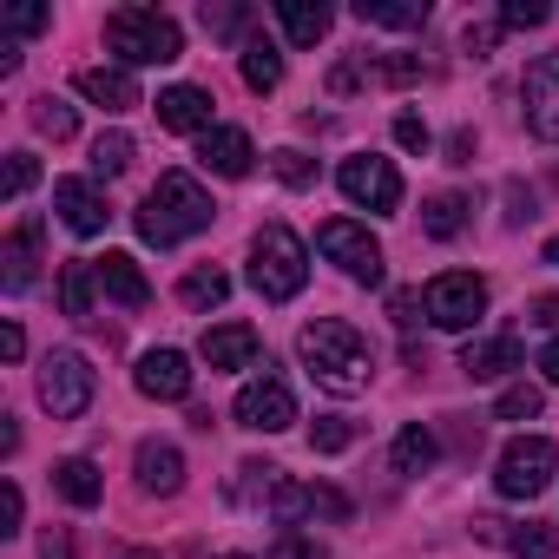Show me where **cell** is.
<instances>
[{"label": "cell", "mask_w": 559, "mask_h": 559, "mask_svg": "<svg viewBox=\"0 0 559 559\" xmlns=\"http://www.w3.org/2000/svg\"><path fill=\"white\" fill-rule=\"evenodd\" d=\"M297 356H304V369L317 376V389H330V395H362L369 376H376V349H369V336H362L356 323H343V317H317V323H304Z\"/></svg>", "instance_id": "cell-1"}, {"label": "cell", "mask_w": 559, "mask_h": 559, "mask_svg": "<svg viewBox=\"0 0 559 559\" xmlns=\"http://www.w3.org/2000/svg\"><path fill=\"white\" fill-rule=\"evenodd\" d=\"M211 217H217L211 191H204L191 171H165V178L145 191V204H139V237L158 243V250H171V243L211 230Z\"/></svg>", "instance_id": "cell-2"}, {"label": "cell", "mask_w": 559, "mask_h": 559, "mask_svg": "<svg viewBox=\"0 0 559 559\" xmlns=\"http://www.w3.org/2000/svg\"><path fill=\"white\" fill-rule=\"evenodd\" d=\"M310 284V257H304V237L290 224H263L250 237V290L263 304H290L297 290Z\"/></svg>", "instance_id": "cell-3"}, {"label": "cell", "mask_w": 559, "mask_h": 559, "mask_svg": "<svg viewBox=\"0 0 559 559\" xmlns=\"http://www.w3.org/2000/svg\"><path fill=\"white\" fill-rule=\"evenodd\" d=\"M106 47L126 67H171L185 53V34L158 8H119V14H106Z\"/></svg>", "instance_id": "cell-4"}, {"label": "cell", "mask_w": 559, "mask_h": 559, "mask_svg": "<svg viewBox=\"0 0 559 559\" xmlns=\"http://www.w3.org/2000/svg\"><path fill=\"white\" fill-rule=\"evenodd\" d=\"M421 310H428V323H435V330L467 336V330L487 317V284H480L474 270H441L435 284L421 290Z\"/></svg>", "instance_id": "cell-5"}, {"label": "cell", "mask_w": 559, "mask_h": 559, "mask_svg": "<svg viewBox=\"0 0 559 559\" xmlns=\"http://www.w3.org/2000/svg\"><path fill=\"white\" fill-rule=\"evenodd\" d=\"M93 389H99V376H93V362L80 349H53L40 362V402H47L53 421H80L93 408Z\"/></svg>", "instance_id": "cell-6"}, {"label": "cell", "mask_w": 559, "mask_h": 559, "mask_svg": "<svg viewBox=\"0 0 559 559\" xmlns=\"http://www.w3.org/2000/svg\"><path fill=\"white\" fill-rule=\"evenodd\" d=\"M552 474H559V448H552L546 435H520V441L500 448V474H493V487H500L507 500H533V493L552 487Z\"/></svg>", "instance_id": "cell-7"}, {"label": "cell", "mask_w": 559, "mask_h": 559, "mask_svg": "<svg viewBox=\"0 0 559 559\" xmlns=\"http://www.w3.org/2000/svg\"><path fill=\"white\" fill-rule=\"evenodd\" d=\"M317 250H323L343 276H356V284H382V243L369 237V224H356V217H330V224L317 230Z\"/></svg>", "instance_id": "cell-8"}, {"label": "cell", "mask_w": 559, "mask_h": 559, "mask_svg": "<svg viewBox=\"0 0 559 559\" xmlns=\"http://www.w3.org/2000/svg\"><path fill=\"white\" fill-rule=\"evenodd\" d=\"M237 421H243L250 435H284V428L297 421V395H290V382L276 376L270 362H263V376H250V382L237 389Z\"/></svg>", "instance_id": "cell-9"}, {"label": "cell", "mask_w": 559, "mask_h": 559, "mask_svg": "<svg viewBox=\"0 0 559 559\" xmlns=\"http://www.w3.org/2000/svg\"><path fill=\"white\" fill-rule=\"evenodd\" d=\"M336 185H343V198H349L356 211H395V204H402V171H395L389 158H376V152L343 158Z\"/></svg>", "instance_id": "cell-10"}, {"label": "cell", "mask_w": 559, "mask_h": 559, "mask_svg": "<svg viewBox=\"0 0 559 559\" xmlns=\"http://www.w3.org/2000/svg\"><path fill=\"white\" fill-rule=\"evenodd\" d=\"M520 106H526V132L559 145V53H539L520 80Z\"/></svg>", "instance_id": "cell-11"}, {"label": "cell", "mask_w": 559, "mask_h": 559, "mask_svg": "<svg viewBox=\"0 0 559 559\" xmlns=\"http://www.w3.org/2000/svg\"><path fill=\"white\" fill-rule=\"evenodd\" d=\"M53 211H60V224H67L73 237H99V230L112 224V211H106V198H99L93 178H60V185H53Z\"/></svg>", "instance_id": "cell-12"}, {"label": "cell", "mask_w": 559, "mask_h": 559, "mask_svg": "<svg viewBox=\"0 0 559 559\" xmlns=\"http://www.w3.org/2000/svg\"><path fill=\"white\" fill-rule=\"evenodd\" d=\"M132 382H139V395H152V402H185V395H191V362H185L178 349H145L139 369H132Z\"/></svg>", "instance_id": "cell-13"}, {"label": "cell", "mask_w": 559, "mask_h": 559, "mask_svg": "<svg viewBox=\"0 0 559 559\" xmlns=\"http://www.w3.org/2000/svg\"><path fill=\"white\" fill-rule=\"evenodd\" d=\"M73 93L93 99L99 112H132V106H139V80H132V67H80V73H73Z\"/></svg>", "instance_id": "cell-14"}, {"label": "cell", "mask_w": 559, "mask_h": 559, "mask_svg": "<svg viewBox=\"0 0 559 559\" xmlns=\"http://www.w3.org/2000/svg\"><path fill=\"white\" fill-rule=\"evenodd\" d=\"M93 270H99V290H106L112 304H126V310H145V304H152V284H145L139 257H126V250H106V257H93Z\"/></svg>", "instance_id": "cell-15"}, {"label": "cell", "mask_w": 559, "mask_h": 559, "mask_svg": "<svg viewBox=\"0 0 559 559\" xmlns=\"http://www.w3.org/2000/svg\"><path fill=\"white\" fill-rule=\"evenodd\" d=\"M250 132H237V126H211L204 139H198V165L211 171V178H243L250 171Z\"/></svg>", "instance_id": "cell-16"}, {"label": "cell", "mask_w": 559, "mask_h": 559, "mask_svg": "<svg viewBox=\"0 0 559 559\" xmlns=\"http://www.w3.org/2000/svg\"><path fill=\"white\" fill-rule=\"evenodd\" d=\"M198 356H204L211 369H250V362L263 356V336H257L250 323H217V330H204Z\"/></svg>", "instance_id": "cell-17"}, {"label": "cell", "mask_w": 559, "mask_h": 559, "mask_svg": "<svg viewBox=\"0 0 559 559\" xmlns=\"http://www.w3.org/2000/svg\"><path fill=\"white\" fill-rule=\"evenodd\" d=\"M158 126L165 132H211V93L204 86H165L158 93Z\"/></svg>", "instance_id": "cell-18"}, {"label": "cell", "mask_w": 559, "mask_h": 559, "mask_svg": "<svg viewBox=\"0 0 559 559\" xmlns=\"http://www.w3.org/2000/svg\"><path fill=\"white\" fill-rule=\"evenodd\" d=\"M132 474H139L145 493H178V487H185V454H178L171 441H139Z\"/></svg>", "instance_id": "cell-19"}, {"label": "cell", "mask_w": 559, "mask_h": 559, "mask_svg": "<svg viewBox=\"0 0 559 559\" xmlns=\"http://www.w3.org/2000/svg\"><path fill=\"white\" fill-rule=\"evenodd\" d=\"M0 263H8V270H0V284H8L14 297H21V290H34V263H40V217H27L8 243H0Z\"/></svg>", "instance_id": "cell-20"}, {"label": "cell", "mask_w": 559, "mask_h": 559, "mask_svg": "<svg viewBox=\"0 0 559 559\" xmlns=\"http://www.w3.org/2000/svg\"><path fill=\"white\" fill-rule=\"evenodd\" d=\"M461 369H467L474 382H500L507 369H520V336H474V343L461 349Z\"/></svg>", "instance_id": "cell-21"}, {"label": "cell", "mask_w": 559, "mask_h": 559, "mask_svg": "<svg viewBox=\"0 0 559 559\" xmlns=\"http://www.w3.org/2000/svg\"><path fill=\"white\" fill-rule=\"evenodd\" d=\"M276 21H284V34H290V47H317L323 34H330V8L323 0H276Z\"/></svg>", "instance_id": "cell-22"}, {"label": "cell", "mask_w": 559, "mask_h": 559, "mask_svg": "<svg viewBox=\"0 0 559 559\" xmlns=\"http://www.w3.org/2000/svg\"><path fill=\"white\" fill-rule=\"evenodd\" d=\"M53 487H60L73 507H99V500H106V480H99V467H93L86 454H67V461L53 467Z\"/></svg>", "instance_id": "cell-23"}, {"label": "cell", "mask_w": 559, "mask_h": 559, "mask_svg": "<svg viewBox=\"0 0 559 559\" xmlns=\"http://www.w3.org/2000/svg\"><path fill=\"white\" fill-rule=\"evenodd\" d=\"M356 21L408 34V27H428V0H356Z\"/></svg>", "instance_id": "cell-24"}, {"label": "cell", "mask_w": 559, "mask_h": 559, "mask_svg": "<svg viewBox=\"0 0 559 559\" xmlns=\"http://www.w3.org/2000/svg\"><path fill=\"white\" fill-rule=\"evenodd\" d=\"M93 290H99V270H93L86 257L60 270V310H67L73 323H86V317H93Z\"/></svg>", "instance_id": "cell-25"}, {"label": "cell", "mask_w": 559, "mask_h": 559, "mask_svg": "<svg viewBox=\"0 0 559 559\" xmlns=\"http://www.w3.org/2000/svg\"><path fill=\"white\" fill-rule=\"evenodd\" d=\"M178 297H185V310H217V304L230 297V276H224L217 263H198V270H185Z\"/></svg>", "instance_id": "cell-26"}, {"label": "cell", "mask_w": 559, "mask_h": 559, "mask_svg": "<svg viewBox=\"0 0 559 559\" xmlns=\"http://www.w3.org/2000/svg\"><path fill=\"white\" fill-rule=\"evenodd\" d=\"M389 461H395V474H428V467L441 461V441L415 421V428H402V435H395V454H389Z\"/></svg>", "instance_id": "cell-27"}, {"label": "cell", "mask_w": 559, "mask_h": 559, "mask_svg": "<svg viewBox=\"0 0 559 559\" xmlns=\"http://www.w3.org/2000/svg\"><path fill=\"white\" fill-rule=\"evenodd\" d=\"M421 230H428L435 243L461 237V230H467V198H461V191H441V198H428V211H421Z\"/></svg>", "instance_id": "cell-28"}, {"label": "cell", "mask_w": 559, "mask_h": 559, "mask_svg": "<svg viewBox=\"0 0 559 559\" xmlns=\"http://www.w3.org/2000/svg\"><path fill=\"white\" fill-rule=\"evenodd\" d=\"M243 86L250 93H276V86H284V53H276L270 40H250L243 47Z\"/></svg>", "instance_id": "cell-29"}, {"label": "cell", "mask_w": 559, "mask_h": 559, "mask_svg": "<svg viewBox=\"0 0 559 559\" xmlns=\"http://www.w3.org/2000/svg\"><path fill=\"white\" fill-rule=\"evenodd\" d=\"M507 546H513V559H552V552H559V526L526 520V526H513V533H507Z\"/></svg>", "instance_id": "cell-30"}, {"label": "cell", "mask_w": 559, "mask_h": 559, "mask_svg": "<svg viewBox=\"0 0 559 559\" xmlns=\"http://www.w3.org/2000/svg\"><path fill=\"white\" fill-rule=\"evenodd\" d=\"M270 171L284 178L290 191H310V185H317V158H310V152H297V145H276V152H270Z\"/></svg>", "instance_id": "cell-31"}, {"label": "cell", "mask_w": 559, "mask_h": 559, "mask_svg": "<svg viewBox=\"0 0 559 559\" xmlns=\"http://www.w3.org/2000/svg\"><path fill=\"white\" fill-rule=\"evenodd\" d=\"M34 126H40V139H53V145L80 132V119H73V106H67V99H53V93H47V99H34Z\"/></svg>", "instance_id": "cell-32"}, {"label": "cell", "mask_w": 559, "mask_h": 559, "mask_svg": "<svg viewBox=\"0 0 559 559\" xmlns=\"http://www.w3.org/2000/svg\"><path fill=\"white\" fill-rule=\"evenodd\" d=\"M132 165V139L126 132H99L93 139V178H119Z\"/></svg>", "instance_id": "cell-33"}, {"label": "cell", "mask_w": 559, "mask_h": 559, "mask_svg": "<svg viewBox=\"0 0 559 559\" xmlns=\"http://www.w3.org/2000/svg\"><path fill=\"white\" fill-rule=\"evenodd\" d=\"M539 408H546V395H539L533 382H513V389H500V402H493L500 421H533Z\"/></svg>", "instance_id": "cell-34"}, {"label": "cell", "mask_w": 559, "mask_h": 559, "mask_svg": "<svg viewBox=\"0 0 559 559\" xmlns=\"http://www.w3.org/2000/svg\"><path fill=\"white\" fill-rule=\"evenodd\" d=\"M349 441H356V421H343V415H317L310 421V448L317 454H343Z\"/></svg>", "instance_id": "cell-35"}, {"label": "cell", "mask_w": 559, "mask_h": 559, "mask_svg": "<svg viewBox=\"0 0 559 559\" xmlns=\"http://www.w3.org/2000/svg\"><path fill=\"white\" fill-rule=\"evenodd\" d=\"M270 559H330L310 533H297V526H284V533H276V546H270Z\"/></svg>", "instance_id": "cell-36"}, {"label": "cell", "mask_w": 559, "mask_h": 559, "mask_svg": "<svg viewBox=\"0 0 559 559\" xmlns=\"http://www.w3.org/2000/svg\"><path fill=\"white\" fill-rule=\"evenodd\" d=\"M546 21H552L546 0H507L500 8V27H546Z\"/></svg>", "instance_id": "cell-37"}, {"label": "cell", "mask_w": 559, "mask_h": 559, "mask_svg": "<svg viewBox=\"0 0 559 559\" xmlns=\"http://www.w3.org/2000/svg\"><path fill=\"white\" fill-rule=\"evenodd\" d=\"M0 27H8V34H40V27H53V14H47V8H34V0H21V8L0 14Z\"/></svg>", "instance_id": "cell-38"}, {"label": "cell", "mask_w": 559, "mask_h": 559, "mask_svg": "<svg viewBox=\"0 0 559 559\" xmlns=\"http://www.w3.org/2000/svg\"><path fill=\"white\" fill-rule=\"evenodd\" d=\"M34 178H40L34 152H14V158H8V198H27V191H34Z\"/></svg>", "instance_id": "cell-39"}, {"label": "cell", "mask_w": 559, "mask_h": 559, "mask_svg": "<svg viewBox=\"0 0 559 559\" xmlns=\"http://www.w3.org/2000/svg\"><path fill=\"white\" fill-rule=\"evenodd\" d=\"M395 145H408V152H428V126H421L415 112H395Z\"/></svg>", "instance_id": "cell-40"}, {"label": "cell", "mask_w": 559, "mask_h": 559, "mask_svg": "<svg viewBox=\"0 0 559 559\" xmlns=\"http://www.w3.org/2000/svg\"><path fill=\"white\" fill-rule=\"evenodd\" d=\"M310 513H330V520H343V513H349V500H343L336 487H310Z\"/></svg>", "instance_id": "cell-41"}, {"label": "cell", "mask_w": 559, "mask_h": 559, "mask_svg": "<svg viewBox=\"0 0 559 559\" xmlns=\"http://www.w3.org/2000/svg\"><path fill=\"white\" fill-rule=\"evenodd\" d=\"M204 27L211 34H237L243 27V8H204Z\"/></svg>", "instance_id": "cell-42"}, {"label": "cell", "mask_w": 559, "mask_h": 559, "mask_svg": "<svg viewBox=\"0 0 559 559\" xmlns=\"http://www.w3.org/2000/svg\"><path fill=\"white\" fill-rule=\"evenodd\" d=\"M40 559H73V533H67V526H53V533L40 539Z\"/></svg>", "instance_id": "cell-43"}, {"label": "cell", "mask_w": 559, "mask_h": 559, "mask_svg": "<svg viewBox=\"0 0 559 559\" xmlns=\"http://www.w3.org/2000/svg\"><path fill=\"white\" fill-rule=\"evenodd\" d=\"M415 304H421L415 290H395V297H389V317H395V323L408 330V323H415Z\"/></svg>", "instance_id": "cell-44"}, {"label": "cell", "mask_w": 559, "mask_h": 559, "mask_svg": "<svg viewBox=\"0 0 559 559\" xmlns=\"http://www.w3.org/2000/svg\"><path fill=\"white\" fill-rule=\"evenodd\" d=\"M0 356H8V362H21V356H27V336H21V323H8V330H0Z\"/></svg>", "instance_id": "cell-45"}, {"label": "cell", "mask_w": 559, "mask_h": 559, "mask_svg": "<svg viewBox=\"0 0 559 559\" xmlns=\"http://www.w3.org/2000/svg\"><path fill=\"white\" fill-rule=\"evenodd\" d=\"M21 513H27V500H21V487L8 480V526H0V533H21Z\"/></svg>", "instance_id": "cell-46"}, {"label": "cell", "mask_w": 559, "mask_h": 559, "mask_svg": "<svg viewBox=\"0 0 559 559\" xmlns=\"http://www.w3.org/2000/svg\"><path fill=\"white\" fill-rule=\"evenodd\" d=\"M493 34H500V27H467V53H474V60H480V53H487V47H493Z\"/></svg>", "instance_id": "cell-47"}, {"label": "cell", "mask_w": 559, "mask_h": 559, "mask_svg": "<svg viewBox=\"0 0 559 559\" xmlns=\"http://www.w3.org/2000/svg\"><path fill=\"white\" fill-rule=\"evenodd\" d=\"M539 376L559 389V343H546V349H539Z\"/></svg>", "instance_id": "cell-48"}, {"label": "cell", "mask_w": 559, "mask_h": 559, "mask_svg": "<svg viewBox=\"0 0 559 559\" xmlns=\"http://www.w3.org/2000/svg\"><path fill=\"white\" fill-rule=\"evenodd\" d=\"M533 323H559V297H539L533 304Z\"/></svg>", "instance_id": "cell-49"}, {"label": "cell", "mask_w": 559, "mask_h": 559, "mask_svg": "<svg viewBox=\"0 0 559 559\" xmlns=\"http://www.w3.org/2000/svg\"><path fill=\"white\" fill-rule=\"evenodd\" d=\"M546 263H559V237H552V243H546Z\"/></svg>", "instance_id": "cell-50"}, {"label": "cell", "mask_w": 559, "mask_h": 559, "mask_svg": "<svg viewBox=\"0 0 559 559\" xmlns=\"http://www.w3.org/2000/svg\"><path fill=\"white\" fill-rule=\"evenodd\" d=\"M119 559H158V552H119Z\"/></svg>", "instance_id": "cell-51"}, {"label": "cell", "mask_w": 559, "mask_h": 559, "mask_svg": "<svg viewBox=\"0 0 559 559\" xmlns=\"http://www.w3.org/2000/svg\"><path fill=\"white\" fill-rule=\"evenodd\" d=\"M217 559H250V552H217Z\"/></svg>", "instance_id": "cell-52"}]
</instances>
